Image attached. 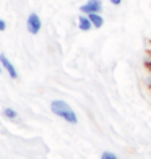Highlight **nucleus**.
<instances>
[{
  "label": "nucleus",
  "mask_w": 151,
  "mask_h": 159,
  "mask_svg": "<svg viewBox=\"0 0 151 159\" xmlns=\"http://www.w3.org/2000/svg\"><path fill=\"white\" fill-rule=\"evenodd\" d=\"M50 111H52V114H55L57 117L63 119L65 122H68V124H71V125L78 124V117H76L75 111L71 109V107L65 102V101L54 99L52 102H50Z\"/></svg>",
  "instance_id": "1"
},
{
  "label": "nucleus",
  "mask_w": 151,
  "mask_h": 159,
  "mask_svg": "<svg viewBox=\"0 0 151 159\" xmlns=\"http://www.w3.org/2000/svg\"><path fill=\"white\" fill-rule=\"evenodd\" d=\"M41 28H42V21L39 18L38 13H30V16H28L26 20V30L30 34H39L41 31Z\"/></svg>",
  "instance_id": "2"
},
{
  "label": "nucleus",
  "mask_w": 151,
  "mask_h": 159,
  "mask_svg": "<svg viewBox=\"0 0 151 159\" xmlns=\"http://www.w3.org/2000/svg\"><path fill=\"white\" fill-rule=\"evenodd\" d=\"M103 10V2L101 0H88L86 3L80 7V11L83 15H89V13H101Z\"/></svg>",
  "instance_id": "3"
},
{
  "label": "nucleus",
  "mask_w": 151,
  "mask_h": 159,
  "mask_svg": "<svg viewBox=\"0 0 151 159\" xmlns=\"http://www.w3.org/2000/svg\"><path fill=\"white\" fill-rule=\"evenodd\" d=\"M0 63H2V67H3L5 71H8L10 78H13V80H16V78H18V71H16V68L13 67V63L8 60V57H7L5 54H0Z\"/></svg>",
  "instance_id": "4"
},
{
  "label": "nucleus",
  "mask_w": 151,
  "mask_h": 159,
  "mask_svg": "<svg viewBox=\"0 0 151 159\" xmlns=\"http://www.w3.org/2000/svg\"><path fill=\"white\" fill-rule=\"evenodd\" d=\"M78 28H80L81 31H89L93 30V23L88 15H81L80 18H78Z\"/></svg>",
  "instance_id": "5"
},
{
  "label": "nucleus",
  "mask_w": 151,
  "mask_h": 159,
  "mask_svg": "<svg viewBox=\"0 0 151 159\" xmlns=\"http://www.w3.org/2000/svg\"><path fill=\"white\" fill-rule=\"evenodd\" d=\"M89 20H91V23H93V28H103V25H104V18L101 16V13H89Z\"/></svg>",
  "instance_id": "6"
},
{
  "label": "nucleus",
  "mask_w": 151,
  "mask_h": 159,
  "mask_svg": "<svg viewBox=\"0 0 151 159\" xmlns=\"http://www.w3.org/2000/svg\"><path fill=\"white\" fill-rule=\"evenodd\" d=\"M3 115L7 119H10V120H15L18 117V112L15 109H11V107H5V109H3Z\"/></svg>",
  "instance_id": "7"
},
{
  "label": "nucleus",
  "mask_w": 151,
  "mask_h": 159,
  "mask_svg": "<svg viewBox=\"0 0 151 159\" xmlns=\"http://www.w3.org/2000/svg\"><path fill=\"white\" fill-rule=\"evenodd\" d=\"M101 159H119L114 153H109V151H104L103 154H101Z\"/></svg>",
  "instance_id": "8"
},
{
  "label": "nucleus",
  "mask_w": 151,
  "mask_h": 159,
  "mask_svg": "<svg viewBox=\"0 0 151 159\" xmlns=\"http://www.w3.org/2000/svg\"><path fill=\"white\" fill-rule=\"evenodd\" d=\"M7 30V23H5V20L0 18V31H5Z\"/></svg>",
  "instance_id": "9"
},
{
  "label": "nucleus",
  "mask_w": 151,
  "mask_h": 159,
  "mask_svg": "<svg viewBox=\"0 0 151 159\" xmlns=\"http://www.w3.org/2000/svg\"><path fill=\"white\" fill-rule=\"evenodd\" d=\"M109 2H111L112 5H116V7H117V5H120V3H122V0H109Z\"/></svg>",
  "instance_id": "10"
},
{
  "label": "nucleus",
  "mask_w": 151,
  "mask_h": 159,
  "mask_svg": "<svg viewBox=\"0 0 151 159\" xmlns=\"http://www.w3.org/2000/svg\"><path fill=\"white\" fill-rule=\"evenodd\" d=\"M146 67H148V68H151V62H149V60H146Z\"/></svg>",
  "instance_id": "11"
},
{
  "label": "nucleus",
  "mask_w": 151,
  "mask_h": 159,
  "mask_svg": "<svg viewBox=\"0 0 151 159\" xmlns=\"http://www.w3.org/2000/svg\"><path fill=\"white\" fill-rule=\"evenodd\" d=\"M2 71H3V67H2V63H0V73H2Z\"/></svg>",
  "instance_id": "12"
},
{
  "label": "nucleus",
  "mask_w": 151,
  "mask_h": 159,
  "mask_svg": "<svg viewBox=\"0 0 151 159\" xmlns=\"http://www.w3.org/2000/svg\"><path fill=\"white\" fill-rule=\"evenodd\" d=\"M149 57H151V50H149Z\"/></svg>",
  "instance_id": "13"
}]
</instances>
